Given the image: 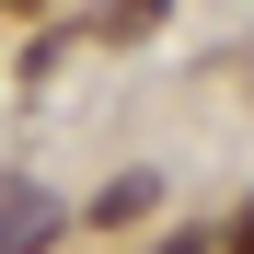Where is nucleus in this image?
I'll return each mask as SVG.
<instances>
[{
    "label": "nucleus",
    "mask_w": 254,
    "mask_h": 254,
    "mask_svg": "<svg viewBox=\"0 0 254 254\" xmlns=\"http://www.w3.org/2000/svg\"><path fill=\"white\" fill-rule=\"evenodd\" d=\"M47 243H58V196L0 185V254H47Z\"/></svg>",
    "instance_id": "obj_1"
},
{
    "label": "nucleus",
    "mask_w": 254,
    "mask_h": 254,
    "mask_svg": "<svg viewBox=\"0 0 254 254\" xmlns=\"http://www.w3.org/2000/svg\"><path fill=\"white\" fill-rule=\"evenodd\" d=\"M150 196H162L150 174H127V185H104V196H93V220H139V208H150Z\"/></svg>",
    "instance_id": "obj_2"
},
{
    "label": "nucleus",
    "mask_w": 254,
    "mask_h": 254,
    "mask_svg": "<svg viewBox=\"0 0 254 254\" xmlns=\"http://www.w3.org/2000/svg\"><path fill=\"white\" fill-rule=\"evenodd\" d=\"M150 12H162V0H116V35H139V23H150Z\"/></svg>",
    "instance_id": "obj_3"
},
{
    "label": "nucleus",
    "mask_w": 254,
    "mask_h": 254,
    "mask_svg": "<svg viewBox=\"0 0 254 254\" xmlns=\"http://www.w3.org/2000/svg\"><path fill=\"white\" fill-rule=\"evenodd\" d=\"M162 254H208V243H196V231H174V243H162Z\"/></svg>",
    "instance_id": "obj_4"
},
{
    "label": "nucleus",
    "mask_w": 254,
    "mask_h": 254,
    "mask_svg": "<svg viewBox=\"0 0 254 254\" xmlns=\"http://www.w3.org/2000/svg\"><path fill=\"white\" fill-rule=\"evenodd\" d=\"M231 254H254V208H243V231H231Z\"/></svg>",
    "instance_id": "obj_5"
},
{
    "label": "nucleus",
    "mask_w": 254,
    "mask_h": 254,
    "mask_svg": "<svg viewBox=\"0 0 254 254\" xmlns=\"http://www.w3.org/2000/svg\"><path fill=\"white\" fill-rule=\"evenodd\" d=\"M0 12H47V0H0Z\"/></svg>",
    "instance_id": "obj_6"
}]
</instances>
